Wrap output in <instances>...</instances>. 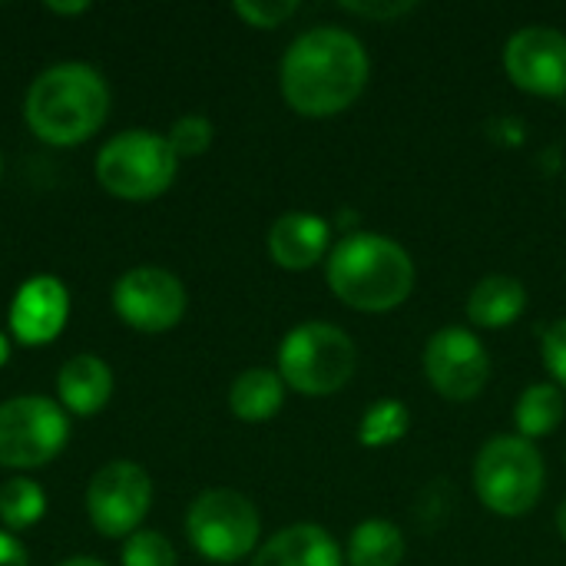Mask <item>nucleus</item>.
Segmentation results:
<instances>
[{
  "label": "nucleus",
  "mask_w": 566,
  "mask_h": 566,
  "mask_svg": "<svg viewBox=\"0 0 566 566\" xmlns=\"http://www.w3.org/2000/svg\"><path fill=\"white\" fill-rule=\"evenodd\" d=\"M371 73L365 43L342 27H315L292 40L282 56L279 83L285 103L308 119L345 113Z\"/></svg>",
  "instance_id": "1"
},
{
  "label": "nucleus",
  "mask_w": 566,
  "mask_h": 566,
  "mask_svg": "<svg viewBox=\"0 0 566 566\" xmlns=\"http://www.w3.org/2000/svg\"><path fill=\"white\" fill-rule=\"evenodd\" d=\"M109 113V86L90 63H56L43 70L23 99L30 133L50 146L90 139Z\"/></svg>",
  "instance_id": "2"
},
{
  "label": "nucleus",
  "mask_w": 566,
  "mask_h": 566,
  "mask_svg": "<svg viewBox=\"0 0 566 566\" xmlns=\"http://www.w3.org/2000/svg\"><path fill=\"white\" fill-rule=\"evenodd\" d=\"M328 285L355 312H391L415 289V262L405 245L378 232L345 235L325 265Z\"/></svg>",
  "instance_id": "3"
},
{
  "label": "nucleus",
  "mask_w": 566,
  "mask_h": 566,
  "mask_svg": "<svg viewBox=\"0 0 566 566\" xmlns=\"http://www.w3.org/2000/svg\"><path fill=\"white\" fill-rule=\"evenodd\" d=\"M358 368V352L348 332L328 322H305L282 338L279 375L282 381L305 395L325 398L342 391Z\"/></svg>",
  "instance_id": "4"
},
{
  "label": "nucleus",
  "mask_w": 566,
  "mask_h": 566,
  "mask_svg": "<svg viewBox=\"0 0 566 566\" xmlns=\"http://www.w3.org/2000/svg\"><path fill=\"white\" fill-rule=\"evenodd\" d=\"M179 172V156L169 139L153 129H126L116 133L96 153V182L129 202H146L163 196Z\"/></svg>",
  "instance_id": "5"
},
{
  "label": "nucleus",
  "mask_w": 566,
  "mask_h": 566,
  "mask_svg": "<svg viewBox=\"0 0 566 566\" xmlns=\"http://www.w3.org/2000/svg\"><path fill=\"white\" fill-rule=\"evenodd\" d=\"M474 488L488 511L501 517H524L544 494V458L534 441L497 434L474 461Z\"/></svg>",
  "instance_id": "6"
},
{
  "label": "nucleus",
  "mask_w": 566,
  "mask_h": 566,
  "mask_svg": "<svg viewBox=\"0 0 566 566\" xmlns=\"http://www.w3.org/2000/svg\"><path fill=\"white\" fill-rule=\"evenodd\" d=\"M186 534L192 551L209 564H235L255 551L262 521L245 494L212 488L192 501L186 514Z\"/></svg>",
  "instance_id": "7"
},
{
  "label": "nucleus",
  "mask_w": 566,
  "mask_h": 566,
  "mask_svg": "<svg viewBox=\"0 0 566 566\" xmlns=\"http://www.w3.org/2000/svg\"><path fill=\"white\" fill-rule=\"evenodd\" d=\"M70 441L66 411L43 395H20L0 405V464L30 471L50 464Z\"/></svg>",
  "instance_id": "8"
},
{
  "label": "nucleus",
  "mask_w": 566,
  "mask_h": 566,
  "mask_svg": "<svg viewBox=\"0 0 566 566\" xmlns=\"http://www.w3.org/2000/svg\"><path fill=\"white\" fill-rule=\"evenodd\" d=\"M153 504V481L146 468L133 461H113L99 468L86 488V514L96 534L129 537L139 531Z\"/></svg>",
  "instance_id": "9"
},
{
  "label": "nucleus",
  "mask_w": 566,
  "mask_h": 566,
  "mask_svg": "<svg viewBox=\"0 0 566 566\" xmlns=\"http://www.w3.org/2000/svg\"><path fill=\"white\" fill-rule=\"evenodd\" d=\"M186 285L159 265H136L123 272L113 285L116 315L129 328L146 335L176 328L186 315Z\"/></svg>",
  "instance_id": "10"
},
{
  "label": "nucleus",
  "mask_w": 566,
  "mask_h": 566,
  "mask_svg": "<svg viewBox=\"0 0 566 566\" xmlns=\"http://www.w3.org/2000/svg\"><path fill=\"white\" fill-rule=\"evenodd\" d=\"M424 378L444 401H474L491 378V358L468 328H441L424 345Z\"/></svg>",
  "instance_id": "11"
},
{
  "label": "nucleus",
  "mask_w": 566,
  "mask_h": 566,
  "mask_svg": "<svg viewBox=\"0 0 566 566\" xmlns=\"http://www.w3.org/2000/svg\"><path fill=\"white\" fill-rule=\"evenodd\" d=\"M511 83L531 96H566V33L554 27H524L504 46Z\"/></svg>",
  "instance_id": "12"
},
{
  "label": "nucleus",
  "mask_w": 566,
  "mask_h": 566,
  "mask_svg": "<svg viewBox=\"0 0 566 566\" xmlns=\"http://www.w3.org/2000/svg\"><path fill=\"white\" fill-rule=\"evenodd\" d=\"M70 318V292L53 275L27 279L10 302V332L17 342L36 348L53 342Z\"/></svg>",
  "instance_id": "13"
},
{
  "label": "nucleus",
  "mask_w": 566,
  "mask_h": 566,
  "mask_svg": "<svg viewBox=\"0 0 566 566\" xmlns=\"http://www.w3.org/2000/svg\"><path fill=\"white\" fill-rule=\"evenodd\" d=\"M332 226L315 212H285L269 229V255L285 272H305L328 255Z\"/></svg>",
  "instance_id": "14"
},
{
  "label": "nucleus",
  "mask_w": 566,
  "mask_h": 566,
  "mask_svg": "<svg viewBox=\"0 0 566 566\" xmlns=\"http://www.w3.org/2000/svg\"><path fill=\"white\" fill-rule=\"evenodd\" d=\"M252 566H345V554L325 527L292 524L255 551Z\"/></svg>",
  "instance_id": "15"
},
{
  "label": "nucleus",
  "mask_w": 566,
  "mask_h": 566,
  "mask_svg": "<svg viewBox=\"0 0 566 566\" xmlns=\"http://www.w3.org/2000/svg\"><path fill=\"white\" fill-rule=\"evenodd\" d=\"M56 395H60V405L70 415L90 418V415H96V411H103L109 405V398H113V371L96 355H76L60 368Z\"/></svg>",
  "instance_id": "16"
},
{
  "label": "nucleus",
  "mask_w": 566,
  "mask_h": 566,
  "mask_svg": "<svg viewBox=\"0 0 566 566\" xmlns=\"http://www.w3.org/2000/svg\"><path fill=\"white\" fill-rule=\"evenodd\" d=\"M527 308V289L511 275H488L468 295V318L478 328H507Z\"/></svg>",
  "instance_id": "17"
},
{
  "label": "nucleus",
  "mask_w": 566,
  "mask_h": 566,
  "mask_svg": "<svg viewBox=\"0 0 566 566\" xmlns=\"http://www.w3.org/2000/svg\"><path fill=\"white\" fill-rule=\"evenodd\" d=\"M282 401H285V381L272 368H249L229 388V408L245 424L275 418L282 411Z\"/></svg>",
  "instance_id": "18"
},
{
  "label": "nucleus",
  "mask_w": 566,
  "mask_h": 566,
  "mask_svg": "<svg viewBox=\"0 0 566 566\" xmlns=\"http://www.w3.org/2000/svg\"><path fill=\"white\" fill-rule=\"evenodd\" d=\"M405 551H408V544H405L401 527L391 521L371 517L352 531L345 560L348 566H401Z\"/></svg>",
  "instance_id": "19"
},
{
  "label": "nucleus",
  "mask_w": 566,
  "mask_h": 566,
  "mask_svg": "<svg viewBox=\"0 0 566 566\" xmlns=\"http://www.w3.org/2000/svg\"><path fill=\"white\" fill-rule=\"evenodd\" d=\"M566 401L564 391L557 385H531L514 408V424H517V438L524 441H537L547 438L560 428L564 421Z\"/></svg>",
  "instance_id": "20"
},
{
  "label": "nucleus",
  "mask_w": 566,
  "mask_h": 566,
  "mask_svg": "<svg viewBox=\"0 0 566 566\" xmlns=\"http://www.w3.org/2000/svg\"><path fill=\"white\" fill-rule=\"evenodd\" d=\"M408 428H411V411L398 398H381L361 415L358 441L365 448H391L408 434Z\"/></svg>",
  "instance_id": "21"
},
{
  "label": "nucleus",
  "mask_w": 566,
  "mask_h": 566,
  "mask_svg": "<svg viewBox=\"0 0 566 566\" xmlns=\"http://www.w3.org/2000/svg\"><path fill=\"white\" fill-rule=\"evenodd\" d=\"M46 511V494L30 478H10L0 484V521L7 531H27L33 527Z\"/></svg>",
  "instance_id": "22"
},
{
  "label": "nucleus",
  "mask_w": 566,
  "mask_h": 566,
  "mask_svg": "<svg viewBox=\"0 0 566 566\" xmlns=\"http://www.w3.org/2000/svg\"><path fill=\"white\" fill-rule=\"evenodd\" d=\"M123 566H176V547L159 531H136L123 544Z\"/></svg>",
  "instance_id": "23"
},
{
  "label": "nucleus",
  "mask_w": 566,
  "mask_h": 566,
  "mask_svg": "<svg viewBox=\"0 0 566 566\" xmlns=\"http://www.w3.org/2000/svg\"><path fill=\"white\" fill-rule=\"evenodd\" d=\"M212 123L206 116H179L172 126H169V146L179 159H189V156H202L209 146H212Z\"/></svg>",
  "instance_id": "24"
},
{
  "label": "nucleus",
  "mask_w": 566,
  "mask_h": 566,
  "mask_svg": "<svg viewBox=\"0 0 566 566\" xmlns=\"http://www.w3.org/2000/svg\"><path fill=\"white\" fill-rule=\"evenodd\" d=\"M232 10H235V17H242L255 30H275L289 17L298 13V3L295 0H239Z\"/></svg>",
  "instance_id": "25"
},
{
  "label": "nucleus",
  "mask_w": 566,
  "mask_h": 566,
  "mask_svg": "<svg viewBox=\"0 0 566 566\" xmlns=\"http://www.w3.org/2000/svg\"><path fill=\"white\" fill-rule=\"evenodd\" d=\"M541 358H544V368L551 371L554 385L566 395V318H560V322H554V325L544 328Z\"/></svg>",
  "instance_id": "26"
},
{
  "label": "nucleus",
  "mask_w": 566,
  "mask_h": 566,
  "mask_svg": "<svg viewBox=\"0 0 566 566\" xmlns=\"http://www.w3.org/2000/svg\"><path fill=\"white\" fill-rule=\"evenodd\" d=\"M342 10L355 13V17H365V20H398L405 13L415 10L411 0H398V3H388V0H345Z\"/></svg>",
  "instance_id": "27"
},
{
  "label": "nucleus",
  "mask_w": 566,
  "mask_h": 566,
  "mask_svg": "<svg viewBox=\"0 0 566 566\" xmlns=\"http://www.w3.org/2000/svg\"><path fill=\"white\" fill-rule=\"evenodd\" d=\"M0 566H30L27 547L7 531H0Z\"/></svg>",
  "instance_id": "28"
},
{
  "label": "nucleus",
  "mask_w": 566,
  "mask_h": 566,
  "mask_svg": "<svg viewBox=\"0 0 566 566\" xmlns=\"http://www.w3.org/2000/svg\"><path fill=\"white\" fill-rule=\"evenodd\" d=\"M46 10L50 13H83V10H90V3L86 0H76V3H53V0H46Z\"/></svg>",
  "instance_id": "29"
},
{
  "label": "nucleus",
  "mask_w": 566,
  "mask_h": 566,
  "mask_svg": "<svg viewBox=\"0 0 566 566\" xmlns=\"http://www.w3.org/2000/svg\"><path fill=\"white\" fill-rule=\"evenodd\" d=\"M60 566H106V564H99V560H93V557H70V560H63Z\"/></svg>",
  "instance_id": "30"
},
{
  "label": "nucleus",
  "mask_w": 566,
  "mask_h": 566,
  "mask_svg": "<svg viewBox=\"0 0 566 566\" xmlns=\"http://www.w3.org/2000/svg\"><path fill=\"white\" fill-rule=\"evenodd\" d=\"M10 361V342H7V335L0 332V368Z\"/></svg>",
  "instance_id": "31"
},
{
  "label": "nucleus",
  "mask_w": 566,
  "mask_h": 566,
  "mask_svg": "<svg viewBox=\"0 0 566 566\" xmlns=\"http://www.w3.org/2000/svg\"><path fill=\"white\" fill-rule=\"evenodd\" d=\"M557 531H560V537L566 541V501L557 507Z\"/></svg>",
  "instance_id": "32"
},
{
  "label": "nucleus",
  "mask_w": 566,
  "mask_h": 566,
  "mask_svg": "<svg viewBox=\"0 0 566 566\" xmlns=\"http://www.w3.org/2000/svg\"><path fill=\"white\" fill-rule=\"evenodd\" d=\"M0 172H3V156H0Z\"/></svg>",
  "instance_id": "33"
}]
</instances>
